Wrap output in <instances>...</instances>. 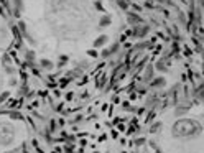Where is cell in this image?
I'll use <instances>...</instances> for the list:
<instances>
[{"label": "cell", "instance_id": "5b68a950", "mask_svg": "<svg viewBox=\"0 0 204 153\" xmlns=\"http://www.w3.org/2000/svg\"><path fill=\"white\" fill-rule=\"evenodd\" d=\"M165 84H166L165 78H157V79L151 81V87H163Z\"/></svg>", "mask_w": 204, "mask_h": 153}, {"label": "cell", "instance_id": "e0dca14e", "mask_svg": "<svg viewBox=\"0 0 204 153\" xmlns=\"http://www.w3.org/2000/svg\"><path fill=\"white\" fill-rule=\"evenodd\" d=\"M201 5H204V0H201Z\"/></svg>", "mask_w": 204, "mask_h": 153}, {"label": "cell", "instance_id": "7a4b0ae2", "mask_svg": "<svg viewBox=\"0 0 204 153\" xmlns=\"http://www.w3.org/2000/svg\"><path fill=\"white\" fill-rule=\"evenodd\" d=\"M13 140L12 128L7 124H0V145H10Z\"/></svg>", "mask_w": 204, "mask_h": 153}, {"label": "cell", "instance_id": "8fae6325", "mask_svg": "<svg viewBox=\"0 0 204 153\" xmlns=\"http://www.w3.org/2000/svg\"><path fill=\"white\" fill-rule=\"evenodd\" d=\"M117 3H118L122 8H124V10H128V3H127L125 0H117Z\"/></svg>", "mask_w": 204, "mask_h": 153}, {"label": "cell", "instance_id": "4fadbf2b", "mask_svg": "<svg viewBox=\"0 0 204 153\" xmlns=\"http://www.w3.org/2000/svg\"><path fill=\"white\" fill-rule=\"evenodd\" d=\"M10 117H12V119H23L21 114H18V112H10Z\"/></svg>", "mask_w": 204, "mask_h": 153}, {"label": "cell", "instance_id": "9c48e42d", "mask_svg": "<svg viewBox=\"0 0 204 153\" xmlns=\"http://www.w3.org/2000/svg\"><path fill=\"white\" fill-rule=\"evenodd\" d=\"M110 21H112L110 17H102V18H100V25H102V27H109Z\"/></svg>", "mask_w": 204, "mask_h": 153}, {"label": "cell", "instance_id": "5bb4252c", "mask_svg": "<svg viewBox=\"0 0 204 153\" xmlns=\"http://www.w3.org/2000/svg\"><path fill=\"white\" fill-rule=\"evenodd\" d=\"M7 97H8V92H3L2 96H0V102H3V100H5Z\"/></svg>", "mask_w": 204, "mask_h": 153}, {"label": "cell", "instance_id": "277c9868", "mask_svg": "<svg viewBox=\"0 0 204 153\" xmlns=\"http://www.w3.org/2000/svg\"><path fill=\"white\" fill-rule=\"evenodd\" d=\"M127 20H128V25H138L142 23V17L135 15L133 12H127Z\"/></svg>", "mask_w": 204, "mask_h": 153}, {"label": "cell", "instance_id": "ba28073f", "mask_svg": "<svg viewBox=\"0 0 204 153\" xmlns=\"http://www.w3.org/2000/svg\"><path fill=\"white\" fill-rule=\"evenodd\" d=\"M151 73H153V66L151 64H148V67H146V71H145V81H150L151 79Z\"/></svg>", "mask_w": 204, "mask_h": 153}, {"label": "cell", "instance_id": "6da1fadb", "mask_svg": "<svg viewBox=\"0 0 204 153\" xmlns=\"http://www.w3.org/2000/svg\"><path fill=\"white\" fill-rule=\"evenodd\" d=\"M201 132V125L193 120H179L173 125V135L175 137H191V135H197Z\"/></svg>", "mask_w": 204, "mask_h": 153}, {"label": "cell", "instance_id": "30bf717a", "mask_svg": "<svg viewBox=\"0 0 204 153\" xmlns=\"http://www.w3.org/2000/svg\"><path fill=\"white\" fill-rule=\"evenodd\" d=\"M41 67H45V69H51L53 67V63L48 59H41Z\"/></svg>", "mask_w": 204, "mask_h": 153}, {"label": "cell", "instance_id": "52a82bcc", "mask_svg": "<svg viewBox=\"0 0 204 153\" xmlns=\"http://www.w3.org/2000/svg\"><path fill=\"white\" fill-rule=\"evenodd\" d=\"M105 41H107V36H105V35H102V36H99L97 40L94 41V46H102Z\"/></svg>", "mask_w": 204, "mask_h": 153}, {"label": "cell", "instance_id": "2e32d148", "mask_svg": "<svg viewBox=\"0 0 204 153\" xmlns=\"http://www.w3.org/2000/svg\"><path fill=\"white\" fill-rule=\"evenodd\" d=\"M26 59H33V51H28V53H26Z\"/></svg>", "mask_w": 204, "mask_h": 153}, {"label": "cell", "instance_id": "9a60e30c", "mask_svg": "<svg viewBox=\"0 0 204 153\" xmlns=\"http://www.w3.org/2000/svg\"><path fill=\"white\" fill-rule=\"evenodd\" d=\"M158 69H160V71H165V69H166V66H163V63H158Z\"/></svg>", "mask_w": 204, "mask_h": 153}, {"label": "cell", "instance_id": "8992f818", "mask_svg": "<svg viewBox=\"0 0 204 153\" xmlns=\"http://www.w3.org/2000/svg\"><path fill=\"white\" fill-rule=\"evenodd\" d=\"M13 3H15V15H18L23 8V3H21V0H13Z\"/></svg>", "mask_w": 204, "mask_h": 153}, {"label": "cell", "instance_id": "3957f363", "mask_svg": "<svg viewBox=\"0 0 204 153\" xmlns=\"http://www.w3.org/2000/svg\"><path fill=\"white\" fill-rule=\"evenodd\" d=\"M148 30H150V28L146 27V25H143V27H142V25H135V30H133V35H135L137 38H143L145 35L148 33Z\"/></svg>", "mask_w": 204, "mask_h": 153}, {"label": "cell", "instance_id": "7c38bea8", "mask_svg": "<svg viewBox=\"0 0 204 153\" xmlns=\"http://www.w3.org/2000/svg\"><path fill=\"white\" fill-rule=\"evenodd\" d=\"M160 127H161V124H160V122H157L155 125H151V130H150V132H151V133L158 132V128H160Z\"/></svg>", "mask_w": 204, "mask_h": 153}]
</instances>
